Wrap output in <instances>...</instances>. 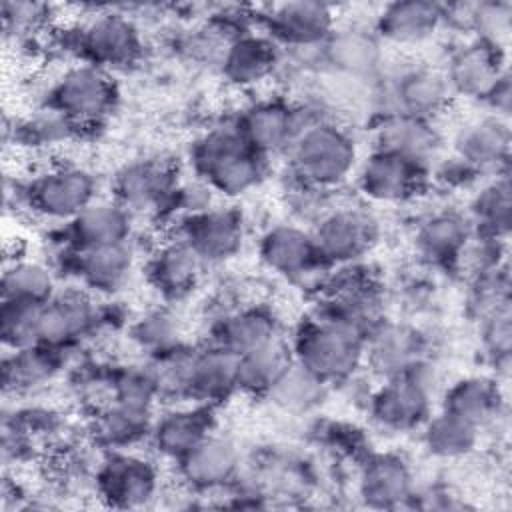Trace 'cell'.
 Masks as SVG:
<instances>
[{
    "label": "cell",
    "instance_id": "cell-17",
    "mask_svg": "<svg viewBox=\"0 0 512 512\" xmlns=\"http://www.w3.org/2000/svg\"><path fill=\"white\" fill-rule=\"evenodd\" d=\"M454 156L472 166L478 174H500L510 158L508 120L482 114L464 122L454 136ZM504 174V172H502Z\"/></svg>",
    "mask_w": 512,
    "mask_h": 512
},
{
    "label": "cell",
    "instance_id": "cell-42",
    "mask_svg": "<svg viewBox=\"0 0 512 512\" xmlns=\"http://www.w3.org/2000/svg\"><path fill=\"white\" fill-rule=\"evenodd\" d=\"M44 302L2 300L0 336L4 350H18L40 344V310Z\"/></svg>",
    "mask_w": 512,
    "mask_h": 512
},
{
    "label": "cell",
    "instance_id": "cell-41",
    "mask_svg": "<svg viewBox=\"0 0 512 512\" xmlns=\"http://www.w3.org/2000/svg\"><path fill=\"white\" fill-rule=\"evenodd\" d=\"M2 300L46 302L56 294L52 270L38 260H14L2 274Z\"/></svg>",
    "mask_w": 512,
    "mask_h": 512
},
{
    "label": "cell",
    "instance_id": "cell-4",
    "mask_svg": "<svg viewBox=\"0 0 512 512\" xmlns=\"http://www.w3.org/2000/svg\"><path fill=\"white\" fill-rule=\"evenodd\" d=\"M434 390V368L420 358L404 372L384 378L370 396V414L378 426L392 432L420 428L430 416Z\"/></svg>",
    "mask_w": 512,
    "mask_h": 512
},
{
    "label": "cell",
    "instance_id": "cell-5",
    "mask_svg": "<svg viewBox=\"0 0 512 512\" xmlns=\"http://www.w3.org/2000/svg\"><path fill=\"white\" fill-rule=\"evenodd\" d=\"M116 102V86L108 70L82 62L66 68L48 88L46 108L62 114L78 128L106 118Z\"/></svg>",
    "mask_w": 512,
    "mask_h": 512
},
{
    "label": "cell",
    "instance_id": "cell-39",
    "mask_svg": "<svg viewBox=\"0 0 512 512\" xmlns=\"http://www.w3.org/2000/svg\"><path fill=\"white\" fill-rule=\"evenodd\" d=\"M152 422V410H140L110 400L96 418V436L114 450H126L140 438L150 436Z\"/></svg>",
    "mask_w": 512,
    "mask_h": 512
},
{
    "label": "cell",
    "instance_id": "cell-43",
    "mask_svg": "<svg viewBox=\"0 0 512 512\" xmlns=\"http://www.w3.org/2000/svg\"><path fill=\"white\" fill-rule=\"evenodd\" d=\"M132 340L152 358L162 356L182 346V326L166 308H156L142 314L132 324Z\"/></svg>",
    "mask_w": 512,
    "mask_h": 512
},
{
    "label": "cell",
    "instance_id": "cell-2",
    "mask_svg": "<svg viewBox=\"0 0 512 512\" xmlns=\"http://www.w3.org/2000/svg\"><path fill=\"white\" fill-rule=\"evenodd\" d=\"M190 158L198 180L226 198L256 188L268 168V158L258 154L234 124L208 130L192 146Z\"/></svg>",
    "mask_w": 512,
    "mask_h": 512
},
{
    "label": "cell",
    "instance_id": "cell-16",
    "mask_svg": "<svg viewBox=\"0 0 512 512\" xmlns=\"http://www.w3.org/2000/svg\"><path fill=\"white\" fill-rule=\"evenodd\" d=\"M374 148L408 158L430 170L440 158L442 136L432 120L384 112L374 126Z\"/></svg>",
    "mask_w": 512,
    "mask_h": 512
},
{
    "label": "cell",
    "instance_id": "cell-6",
    "mask_svg": "<svg viewBox=\"0 0 512 512\" xmlns=\"http://www.w3.org/2000/svg\"><path fill=\"white\" fill-rule=\"evenodd\" d=\"M260 260L278 276L298 284L324 288L330 268L318 254L310 230L298 224H274L260 238Z\"/></svg>",
    "mask_w": 512,
    "mask_h": 512
},
{
    "label": "cell",
    "instance_id": "cell-30",
    "mask_svg": "<svg viewBox=\"0 0 512 512\" xmlns=\"http://www.w3.org/2000/svg\"><path fill=\"white\" fill-rule=\"evenodd\" d=\"M134 268V250L128 242L76 248V272L94 292H116L128 282Z\"/></svg>",
    "mask_w": 512,
    "mask_h": 512
},
{
    "label": "cell",
    "instance_id": "cell-37",
    "mask_svg": "<svg viewBox=\"0 0 512 512\" xmlns=\"http://www.w3.org/2000/svg\"><path fill=\"white\" fill-rule=\"evenodd\" d=\"M292 360V350L282 338L242 354L238 358V390L266 396Z\"/></svg>",
    "mask_w": 512,
    "mask_h": 512
},
{
    "label": "cell",
    "instance_id": "cell-47",
    "mask_svg": "<svg viewBox=\"0 0 512 512\" xmlns=\"http://www.w3.org/2000/svg\"><path fill=\"white\" fill-rule=\"evenodd\" d=\"M482 340H484V348L494 358V362L508 360L510 340H512L508 308H500V310H494L484 316Z\"/></svg>",
    "mask_w": 512,
    "mask_h": 512
},
{
    "label": "cell",
    "instance_id": "cell-31",
    "mask_svg": "<svg viewBox=\"0 0 512 512\" xmlns=\"http://www.w3.org/2000/svg\"><path fill=\"white\" fill-rule=\"evenodd\" d=\"M212 344L238 356L280 340L276 318L264 308H240L222 316L212 330Z\"/></svg>",
    "mask_w": 512,
    "mask_h": 512
},
{
    "label": "cell",
    "instance_id": "cell-13",
    "mask_svg": "<svg viewBox=\"0 0 512 512\" xmlns=\"http://www.w3.org/2000/svg\"><path fill=\"white\" fill-rule=\"evenodd\" d=\"M78 50L84 62L104 70L128 66L142 50L140 30L124 14H98L80 28Z\"/></svg>",
    "mask_w": 512,
    "mask_h": 512
},
{
    "label": "cell",
    "instance_id": "cell-45",
    "mask_svg": "<svg viewBox=\"0 0 512 512\" xmlns=\"http://www.w3.org/2000/svg\"><path fill=\"white\" fill-rule=\"evenodd\" d=\"M464 22L474 30L476 40L502 50L510 36L512 6L508 2H480L464 6Z\"/></svg>",
    "mask_w": 512,
    "mask_h": 512
},
{
    "label": "cell",
    "instance_id": "cell-32",
    "mask_svg": "<svg viewBox=\"0 0 512 512\" xmlns=\"http://www.w3.org/2000/svg\"><path fill=\"white\" fill-rule=\"evenodd\" d=\"M418 350V336L410 328L394 322H380L366 334L364 362L382 378H388L420 360Z\"/></svg>",
    "mask_w": 512,
    "mask_h": 512
},
{
    "label": "cell",
    "instance_id": "cell-29",
    "mask_svg": "<svg viewBox=\"0 0 512 512\" xmlns=\"http://www.w3.org/2000/svg\"><path fill=\"white\" fill-rule=\"evenodd\" d=\"M444 22V6L428 0L392 2L382 8L376 20L380 40L392 44H420Z\"/></svg>",
    "mask_w": 512,
    "mask_h": 512
},
{
    "label": "cell",
    "instance_id": "cell-40",
    "mask_svg": "<svg viewBox=\"0 0 512 512\" xmlns=\"http://www.w3.org/2000/svg\"><path fill=\"white\" fill-rule=\"evenodd\" d=\"M326 388L328 384L324 380L292 360L266 396L284 412L302 414L322 402Z\"/></svg>",
    "mask_w": 512,
    "mask_h": 512
},
{
    "label": "cell",
    "instance_id": "cell-26",
    "mask_svg": "<svg viewBox=\"0 0 512 512\" xmlns=\"http://www.w3.org/2000/svg\"><path fill=\"white\" fill-rule=\"evenodd\" d=\"M320 48L322 58L334 72L352 78L374 74L384 60L378 34L356 26L334 28Z\"/></svg>",
    "mask_w": 512,
    "mask_h": 512
},
{
    "label": "cell",
    "instance_id": "cell-3",
    "mask_svg": "<svg viewBox=\"0 0 512 512\" xmlns=\"http://www.w3.org/2000/svg\"><path fill=\"white\" fill-rule=\"evenodd\" d=\"M292 358L326 384L352 378L364 364L366 332L322 314L306 320L292 342Z\"/></svg>",
    "mask_w": 512,
    "mask_h": 512
},
{
    "label": "cell",
    "instance_id": "cell-9",
    "mask_svg": "<svg viewBox=\"0 0 512 512\" xmlns=\"http://www.w3.org/2000/svg\"><path fill=\"white\" fill-rule=\"evenodd\" d=\"M320 258L328 266L354 264L374 244L376 220L356 206H332L310 228Z\"/></svg>",
    "mask_w": 512,
    "mask_h": 512
},
{
    "label": "cell",
    "instance_id": "cell-22",
    "mask_svg": "<svg viewBox=\"0 0 512 512\" xmlns=\"http://www.w3.org/2000/svg\"><path fill=\"white\" fill-rule=\"evenodd\" d=\"M214 426L208 404L196 402L194 406H178L164 412L152 422L150 442L158 454L170 460H180L200 440H204Z\"/></svg>",
    "mask_w": 512,
    "mask_h": 512
},
{
    "label": "cell",
    "instance_id": "cell-44",
    "mask_svg": "<svg viewBox=\"0 0 512 512\" xmlns=\"http://www.w3.org/2000/svg\"><path fill=\"white\" fill-rule=\"evenodd\" d=\"M158 398L160 390L150 366H126L112 376V402L140 410H152Z\"/></svg>",
    "mask_w": 512,
    "mask_h": 512
},
{
    "label": "cell",
    "instance_id": "cell-14",
    "mask_svg": "<svg viewBox=\"0 0 512 512\" xmlns=\"http://www.w3.org/2000/svg\"><path fill=\"white\" fill-rule=\"evenodd\" d=\"M114 200L126 210L148 212L170 202L178 188L176 170L164 158H140L124 164L114 176Z\"/></svg>",
    "mask_w": 512,
    "mask_h": 512
},
{
    "label": "cell",
    "instance_id": "cell-24",
    "mask_svg": "<svg viewBox=\"0 0 512 512\" xmlns=\"http://www.w3.org/2000/svg\"><path fill=\"white\" fill-rule=\"evenodd\" d=\"M278 58V46L270 36L240 32L224 46L220 66L228 82L248 88L266 80L274 72Z\"/></svg>",
    "mask_w": 512,
    "mask_h": 512
},
{
    "label": "cell",
    "instance_id": "cell-49",
    "mask_svg": "<svg viewBox=\"0 0 512 512\" xmlns=\"http://www.w3.org/2000/svg\"><path fill=\"white\" fill-rule=\"evenodd\" d=\"M510 78L508 72H504L498 82L492 86V90L486 94L484 102L490 106V114L500 116V118H508L510 112Z\"/></svg>",
    "mask_w": 512,
    "mask_h": 512
},
{
    "label": "cell",
    "instance_id": "cell-36",
    "mask_svg": "<svg viewBox=\"0 0 512 512\" xmlns=\"http://www.w3.org/2000/svg\"><path fill=\"white\" fill-rule=\"evenodd\" d=\"M512 216V192L506 172L494 176L482 184L470 200L468 220L484 236L504 238L510 230Z\"/></svg>",
    "mask_w": 512,
    "mask_h": 512
},
{
    "label": "cell",
    "instance_id": "cell-23",
    "mask_svg": "<svg viewBox=\"0 0 512 512\" xmlns=\"http://www.w3.org/2000/svg\"><path fill=\"white\" fill-rule=\"evenodd\" d=\"M238 358V354L212 342L194 350L186 398L200 404H212L228 398L238 390Z\"/></svg>",
    "mask_w": 512,
    "mask_h": 512
},
{
    "label": "cell",
    "instance_id": "cell-38",
    "mask_svg": "<svg viewBox=\"0 0 512 512\" xmlns=\"http://www.w3.org/2000/svg\"><path fill=\"white\" fill-rule=\"evenodd\" d=\"M474 424L440 408L438 414H430L422 424V442L432 456L460 458L474 450L478 442Z\"/></svg>",
    "mask_w": 512,
    "mask_h": 512
},
{
    "label": "cell",
    "instance_id": "cell-19",
    "mask_svg": "<svg viewBox=\"0 0 512 512\" xmlns=\"http://www.w3.org/2000/svg\"><path fill=\"white\" fill-rule=\"evenodd\" d=\"M268 36L288 48H320L334 30V12L322 2H286L266 14Z\"/></svg>",
    "mask_w": 512,
    "mask_h": 512
},
{
    "label": "cell",
    "instance_id": "cell-33",
    "mask_svg": "<svg viewBox=\"0 0 512 512\" xmlns=\"http://www.w3.org/2000/svg\"><path fill=\"white\" fill-rule=\"evenodd\" d=\"M130 230L132 212L116 200H94L70 220V238L76 248L128 242Z\"/></svg>",
    "mask_w": 512,
    "mask_h": 512
},
{
    "label": "cell",
    "instance_id": "cell-28",
    "mask_svg": "<svg viewBox=\"0 0 512 512\" xmlns=\"http://www.w3.org/2000/svg\"><path fill=\"white\" fill-rule=\"evenodd\" d=\"M472 222L456 210H436L420 220L414 232V244L422 258L434 264L458 262L462 250L472 238Z\"/></svg>",
    "mask_w": 512,
    "mask_h": 512
},
{
    "label": "cell",
    "instance_id": "cell-34",
    "mask_svg": "<svg viewBox=\"0 0 512 512\" xmlns=\"http://www.w3.org/2000/svg\"><path fill=\"white\" fill-rule=\"evenodd\" d=\"M60 348L34 344L6 350L2 360V382L6 392H32L48 384L62 366Z\"/></svg>",
    "mask_w": 512,
    "mask_h": 512
},
{
    "label": "cell",
    "instance_id": "cell-1",
    "mask_svg": "<svg viewBox=\"0 0 512 512\" xmlns=\"http://www.w3.org/2000/svg\"><path fill=\"white\" fill-rule=\"evenodd\" d=\"M286 156L296 182L316 190L338 188L358 166L354 136L330 118L306 124L288 146Z\"/></svg>",
    "mask_w": 512,
    "mask_h": 512
},
{
    "label": "cell",
    "instance_id": "cell-35",
    "mask_svg": "<svg viewBox=\"0 0 512 512\" xmlns=\"http://www.w3.org/2000/svg\"><path fill=\"white\" fill-rule=\"evenodd\" d=\"M500 408L498 386L482 376H468L454 382L442 400V410L482 428L492 422Z\"/></svg>",
    "mask_w": 512,
    "mask_h": 512
},
{
    "label": "cell",
    "instance_id": "cell-7",
    "mask_svg": "<svg viewBox=\"0 0 512 512\" xmlns=\"http://www.w3.org/2000/svg\"><path fill=\"white\" fill-rule=\"evenodd\" d=\"M26 200L42 218L70 222L96 200V180L80 166L58 164L32 178Z\"/></svg>",
    "mask_w": 512,
    "mask_h": 512
},
{
    "label": "cell",
    "instance_id": "cell-20",
    "mask_svg": "<svg viewBox=\"0 0 512 512\" xmlns=\"http://www.w3.org/2000/svg\"><path fill=\"white\" fill-rule=\"evenodd\" d=\"M504 72L500 48L476 38L456 48L442 70L452 96L460 94L476 100H484Z\"/></svg>",
    "mask_w": 512,
    "mask_h": 512
},
{
    "label": "cell",
    "instance_id": "cell-46",
    "mask_svg": "<svg viewBox=\"0 0 512 512\" xmlns=\"http://www.w3.org/2000/svg\"><path fill=\"white\" fill-rule=\"evenodd\" d=\"M76 130L78 126L74 122H70L68 118L50 108H44L42 112L20 124L18 136L30 146L44 148L70 140Z\"/></svg>",
    "mask_w": 512,
    "mask_h": 512
},
{
    "label": "cell",
    "instance_id": "cell-12",
    "mask_svg": "<svg viewBox=\"0 0 512 512\" xmlns=\"http://www.w3.org/2000/svg\"><path fill=\"white\" fill-rule=\"evenodd\" d=\"M100 496L114 508H140L158 494L156 466L126 450H114L96 472Z\"/></svg>",
    "mask_w": 512,
    "mask_h": 512
},
{
    "label": "cell",
    "instance_id": "cell-18",
    "mask_svg": "<svg viewBox=\"0 0 512 512\" xmlns=\"http://www.w3.org/2000/svg\"><path fill=\"white\" fill-rule=\"evenodd\" d=\"M96 320L98 310L90 292L80 288L56 290L40 310V344L64 350L86 336Z\"/></svg>",
    "mask_w": 512,
    "mask_h": 512
},
{
    "label": "cell",
    "instance_id": "cell-11",
    "mask_svg": "<svg viewBox=\"0 0 512 512\" xmlns=\"http://www.w3.org/2000/svg\"><path fill=\"white\" fill-rule=\"evenodd\" d=\"M428 172L430 170L408 158L374 148L362 162H358L356 184L372 202L400 204L416 196L424 186Z\"/></svg>",
    "mask_w": 512,
    "mask_h": 512
},
{
    "label": "cell",
    "instance_id": "cell-15",
    "mask_svg": "<svg viewBox=\"0 0 512 512\" xmlns=\"http://www.w3.org/2000/svg\"><path fill=\"white\" fill-rule=\"evenodd\" d=\"M178 236L190 244L204 264L232 258L244 240V220L232 206H210L182 220Z\"/></svg>",
    "mask_w": 512,
    "mask_h": 512
},
{
    "label": "cell",
    "instance_id": "cell-25",
    "mask_svg": "<svg viewBox=\"0 0 512 512\" xmlns=\"http://www.w3.org/2000/svg\"><path fill=\"white\" fill-rule=\"evenodd\" d=\"M204 262L180 236L158 246L148 262V280L164 296L178 300L190 294L202 272Z\"/></svg>",
    "mask_w": 512,
    "mask_h": 512
},
{
    "label": "cell",
    "instance_id": "cell-48",
    "mask_svg": "<svg viewBox=\"0 0 512 512\" xmlns=\"http://www.w3.org/2000/svg\"><path fill=\"white\" fill-rule=\"evenodd\" d=\"M2 18L6 32L24 34L38 28L46 20V6L34 2H4Z\"/></svg>",
    "mask_w": 512,
    "mask_h": 512
},
{
    "label": "cell",
    "instance_id": "cell-21",
    "mask_svg": "<svg viewBox=\"0 0 512 512\" xmlns=\"http://www.w3.org/2000/svg\"><path fill=\"white\" fill-rule=\"evenodd\" d=\"M240 468L236 444L218 432H210L188 454L178 460L182 480L194 490H218L234 480Z\"/></svg>",
    "mask_w": 512,
    "mask_h": 512
},
{
    "label": "cell",
    "instance_id": "cell-10",
    "mask_svg": "<svg viewBox=\"0 0 512 512\" xmlns=\"http://www.w3.org/2000/svg\"><path fill=\"white\" fill-rule=\"evenodd\" d=\"M388 108L386 112H398L432 120L440 114L450 98V86L442 70L428 64H400L388 76L384 84Z\"/></svg>",
    "mask_w": 512,
    "mask_h": 512
},
{
    "label": "cell",
    "instance_id": "cell-27",
    "mask_svg": "<svg viewBox=\"0 0 512 512\" xmlns=\"http://www.w3.org/2000/svg\"><path fill=\"white\" fill-rule=\"evenodd\" d=\"M414 490L408 464L396 454H374L358 476V494L372 508H398Z\"/></svg>",
    "mask_w": 512,
    "mask_h": 512
},
{
    "label": "cell",
    "instance_id": "cell-8",
    "mask_svg": "<svg viewBox=\"0 0 512 512\" xmlns=\"http://www.w3.org/2000/svg\"><path fill=\"white\" fill-rule=\"evenodd\" d=\"M318 118L322 116H314L304 106L268 98L246 106L234 126L258 154L268 158L272 154H286L298 132Z\"/></svg>",
    "mask_w": 512,
    "mask_h": 512
}]
</instances>
